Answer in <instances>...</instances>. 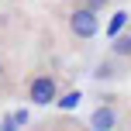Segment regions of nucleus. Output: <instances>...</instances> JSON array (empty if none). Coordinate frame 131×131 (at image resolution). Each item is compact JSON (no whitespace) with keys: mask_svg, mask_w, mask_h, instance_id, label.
<instances>
[{"mask_svg":"<svg viewBox=\"0 0 131 131\" xmlns=\"http://www.w3.org/2000/svg\"><path fill=\"white\" fill-rule=\"evenodd\" d=\"M111 52H117L121 59L131 62V24H124V28H121V31L111 38Z\"/></svg>","mask_w":131,"mask_h":131,"instance_id":"nucleus-5","label":"nucleus"},{"mask_svg":"<svg viewBox=\"0 0 131 131\" xmlns=\"http://www.w3.org/2000/svg\"><path fill=\"white\" fill-rule=\"evenodd\" d=\"M124 128H131V111H128V121H124Z\"/></svg>","mask_w":131,"mask_h":131,"instance_id":"nucleus-8","label":"nucleus"},{"mask_svg":"<svg viewBox=\"0 0 131 131\" xmlns=\"http://www.w3.org/2000/svg\"><path fill=\"white\" fill-rule=\"evenodd\" d=\"M0 93H14V66L7 59L4 45H0Z\"/></svg>","mask_w":131,"mask_h":131,"instance_id":"nucleus-6","label":"nucleus"},{"mask_svg":"<svg viewBox=\"0 0 131 131\" xmlns=\"http://www.w3.org/2000/svg\"><path fill=\"white\" fill-rule=\"evenodd\" d=\"M90 76L97 79V83H121V79L131 76V62L121 59L117 52H111V48H107V52L93 62V72H90Z\"/></svg>","mask_w":131,"mask_h":131,"instance_id":"nucleus-4","label":"nucleus"},{"mask_svg":"<svg viewBox=\"0 0 131 131\" xmlns=\"http://www.w3.org/2000/svg\"><path fill=\"white\" fill-rule=\"evenodd\" d=\"M128 111H131V104H124V97H117V93H100V104L90 111L86 124L93 131H117V128H124Z\"/></svg>","mask_w":131,"mask_h":131,"instance_id":"nucleus-2","label":"nucleus"},{"mask_svg":"<svg viewBox=\"0 0 131 131\" xmlns=\"http://www.w3.org/2000/svg\"><path fill=\"white\" fill-rule=\"evenodd\" d=\"M66 31H69L72 41L86 45V41H93V38L100 35V14L90 10V7L69 4V10H66Z\"/></svg>","mask_w":131,"mask_h":131,"instance_id":"nucleus-3","label":"nucleus"},{"mask_svg":"<svg viewBox=\"0 0 131 131\" xmlns=\"http://www.w3.org/2000/svg\"><path fill=\"white\" fill-rule=\"evenodd\" d=\"M55 104L62 107V111H69V107H76L79 104V90H69V93H59V100Z\"/></svg>","mask_w":131,"mask_h":131,"instance_id":"nucleus-7","label":"nucleus"},{"mask_svg":"<svg viewBox=\"0 0 131 131\" xmlns=\"http://www.w3.org/2000/svg\"><path fill=\"white\" fill-rule=\"evenodd\" d=\"M59 93H62V72L55 66L41 62L35 69H28V76H24V100L31 107H52L59 100Z\"/></svg>","mask_w":131,"mask_h":131,"instance_id":"nucleus-1","label":"nucleus"}]
</instances>
